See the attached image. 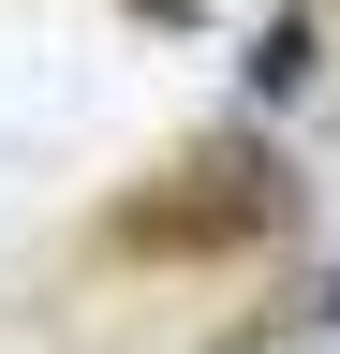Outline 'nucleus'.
<instances>
[{
    "label": "nucleus",
    "instance_id": "f257e3e1",
    "mask_svg": "<svg viewBox=\"0 0 340 354\" xmlns=\"http://www.w3.org/2000/svg\"><path fill=\"white\" fill-rule=\"evenodd\" d=\"M281 207H296V177L251 148V133H222V148H193L163 192L118 207V251H222V236H267Z\"/></svg>",
    "mask_w": 340,
    "mask_h": 354
},
{
    "label": "nucleus",
    "instance_id": "f03ea898",
    "mask_svg": "<svg viewBox=\"0 0 340 354\" xmlns=\"http://www.w3.org/2000/svg\"><path fill=\"white\" fill-rule=\"evenodd\" d=\"M311 15H267V44H251V104H281V88H311Z\"/></svg>",
    "mask_w": 340,
    "mask_h": 354
}]
</instances>
